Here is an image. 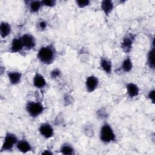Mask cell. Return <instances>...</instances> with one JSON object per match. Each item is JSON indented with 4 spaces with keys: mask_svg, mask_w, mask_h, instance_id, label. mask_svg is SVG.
I'll list each match as a JSON object with an SVG mask.
<instances>
[{
    "mask_svg": "<svg viewBox=\"0 0 155 155\" xmlns=\"http://www.w3.org/2000/svg\"><path fill=\"white\" fill-rule=\"evenodd\" d=\"M57 56V51L53 44H49L42 45L36 53V58L44 65L52 64Z\"/></svg>",
    "mask_w": 155,
    "mask_h": 155,
    "instance_id": "obj_1",
    "label": "cell"
},
{
    "mask_svg": "<svg viewBox=\"0 0 155 155\" xmlns=\"http://www.w3.org/2000/svg\"><path fill=\"white\" fill-rule=\"evenodd\" d=\"M99 138L102 143L106 145L114 143L117 140V136L113 127L107 120L102 122L100 127Z\"/></svg>",
    "mask_w": 155,
    "mask_h": 155,
    "instance_id": "obj_2",
    "label": "cell"
},
{
    "mask_svg": "<svg viewBox=\"0 0 155 155\" xmlns=\"http://www.w3.org/2000/svg\"><path fill=\"white\" fill-rule=\"evenodd\" d=\"M19 140L16 134L13 132L7 131L4 136L0 152H10L16 148V145Z\"/></svg>",
    "mask_w": 155,
    "mask_h": 155,
    "instance_id": "obj_3",
    "label": "cell"
},
{
    "mask_svg": "<svg viewBox=\"0 0 155 155\" xmlns=\"http://www.w3.org/2000/svg\"><path fill=\"white\" fill-rule=\"evenodd\" d=\"M25 110L28 116L35 119L43 114L45 111V106L42 102L30 101L26 103Z\"/></svg>",
    "mask_w": 155,
    "mask_h": 155,
    "instance_id": "obj_4",
    "label": "cell"
},
{
    "mask_svg": "<svg viewBox=\"0 0 155 155\" xmlns=\"http://www.w3.org/2000/svg\"><path fill=\"white\" fill-rule=\"evenodd\" d=\"M136 36L137 35L136 33L129 31L126 33L121 39L120 48L126 55L130 54L132 51L136 39Z\"/></svg>",
    "mask_w": 155,
    "mask_h": 155,
    "instance_id": "obj_5",
    "label": "cell"
},
{
    "mask_svg": "<svg viewBox=\"0 0 155 155\" xmlns=\"http://www.w3.org/2000/svg\"><path fill=\"white\" fill-rule=\"evenodd\" d=\"M38 132L39 134L45 139H50L54 136V129L53 125L48 122H44L39 125Z\"/></svg>",
    "mask_w": 155,
    "mask_h": 155,
    "instance_id": "obj_6",
    "label": "cell"
},
{
    "mask_svg": "<svg viewBox=\"0 0 155 155\" xmlns=\"http://www.w3.org/2000/svg\"><path fill=\"white\" fill-rule=\"evenodd\" d=\"M100 81L97 76L94 74H90L86 77L85 80V90L88 93L94 92L99 87Z\"/></svg>",
    "mask_w": 155,
    "mask_h": 155,
    "instance_id": "obj_7",
    "label": "cell"
},
{
    "mask_svg": "<svg viewBox=\"0 0 155 155\" xmlns=\"http://www.w3.org/2000/svg\"><path fill=\"white\" fill-rule=\"evenodd\" d=\"M20 36L22 39L24 49H26L27 50H31L36 47V39L32 34L26 33H24Z\"/></svg>",
    "mask_w": 155,
    "mask_h": 155,
    "instance_id": "obj_8",
    "label": "cell"
},
{
    "mask_svg": "<svg viewBox=\"0 0 155 155\" xmlns=\"http://www.w3.org/2000/svg\"><path fill=\"white\" fill-rule=\"evenodd\" d=\"M32 84L38 90H43L48 85L44 76L39 71H36L32 78Z\"/></svg>",
    "mask_w": 155,
    "mask_h": 155,
    "instance_id": "obj_9",
    "label": "cell"
},
{
    "mask_svg": "<svg viewBox=\"0 0 155 155\" xmlns=\"http://www.w3.org/2000/svg\"><path fill=\"white\" fill-rule=\"evenodd\" d=\"M24 49L21 36H16L12 39L8 50L9 52L13 54L19 53Z\"/></svg>",
    "mask_w": 155,
    "mask_h": 155,
    "instance_id": "obj_10",
    "label": "cell"
},
{
    "mask_svg": "<svg viewBox=\"0 0 155 155\" xmlns=\"http://www.w3.org/2000/svg\"><path fill=\"white\" fill-rule=\"evenodd\" d=\"M127 95L130 99H134L137 97L140 93V88L139 85L133 82H128L125 85Z\"/></svg>",
    "mask_w": 155,
    "mask_h": 155,
    "instance_id": "obj_11",
    "label": "cell"
},
{
    "mask_svg": "<svg viewBox=\"0 0 155 155\" xmlns=\"http://www.w3.org/2000/svg\"><path fill=\"white\" fill-rule=\"evenodd\" d=\"M99 67L101 70L107 75H110L113 71V62L107 56H102L99 59Z\"/></svg>",
    "mask_w": 155,
    "mask_h": 155,
    "instance_id": "obj_12",
    "label": "cell"
},
{
    "mask_svg": "<svg viewBox=\"0 0 155 155\" xmlns=\"http://www.w3.org/2000/svg\"><path fill=\"white\" fill-rule=\"evenodd\" d=\"M6 75L10 84L14 86L20 84L22 79V73L18 70L7 71Z\"/></svg>",
    "mask_w": 155,
    "mask_h": 155,
    "instance_id": "obj_13",
    "label": "cell"
},
{
    "mask_svg": "<svg viewBox=\"0 0 155 155\" xmlns=\"http://www.w3.org/2000/svg\"><path fill=\"white\" fill-rule=\"evenodd\" d=\"M19 152L22 154H27L33 150V147L30 142L25 139H19L15 148Z\"/></svg>",
    "mask_w": 155,
    "mask_h": 155,
    "instance_id": "obj_14",
    "label": "cell"
},
{
    "mask_svg": "<svg viewBox=\"0 0 155 155\" xmlns=\"http://www.w3.org/2000/svg\"><path fill=\"white\" fill-rule=\"evenodd\" d=\"M146 64L148 68L154 71L155 70V63H154V38L152 39L151 45L150 46L146 57Z\"/></svg>",
    "mask_w": 155,
    "mask_h": 155,
    "instance_id": "obj_15",
    "label": "cell"
},
{
    "mask_svg": "<svg viewBox=\"0 0 155 155\" xmlns=\"http://www.w3.org/2000/svg\"><path fill=\"white\" fill-rule=\"evenodd\" d=\"M134 67L133 59L130 54L126 55L121 62L119 69L123 73H128L132 71Z\"/></svg>",
    "mask_w": 155,
    "mask_h": 155,
    "instance_id": "obj_16",
    "label": "cell"
},
{
    "mask_svg": "<svg viewBox=\"0 0 155 155\" xmlns=\"http://www.w3.org/2000/svg\"><path fill=\"white\" fill-rule=\"evenodd\" d=\"M115 5L113 1L111 0H103L101 2L100 8L104 15L108 17L113 12Z\"/></svg>",
    "mask_w": 155,
    "mask_h": 155,
    "instance_id": "obj_17",
    "label": "cell"
},
{
    "mask_svg": "<svg viewBox=\"0 0 155 155\" xmlns=\"http://www.w3.org/2000/svg\"><path fill=\"white\" fill-rule=\"evenodd\" d=\"M12 27L11 24L5 21H2L0 24V36L2 39L7 38L12 33Z\"/></svg>",
    "mask_w": 155,
    "mask_h": 155,
    "instance_id": "obj_18",
    "label": "cell"
},
{
    "mask_svg": "<svg viewBox=\"0 0 155 155\" xmlns=\"http://www.w3.org/2000/svg\"><path fill=\"white\" fill-rule=\"evenodd\" d=\"M59 153L63 155H73L76 154V150L72 144L69 142L63 143L59 148Z\"/></svg>",
    "mask_w": 155,
    "mask_h": 155,
    "instance_id": "obj_19",
    "label": "cell"
},
{
    "mask_svg": "<svg viewBox=\"0 0 155 155\" xmlns=\"http://www.w3.org/2000/svg\"><path fill=\"white\" fill-rule=\"evenodd\" d=\"M27 6L28 11L32 14L38 13L43 7L41 1H29Z\"/></svg>",
    "mask_w": 155,
    "mask_h": 155,
    "instance_id": "obj_20",
    "label": "cell"
},
{
    "mask_svg": "<svg viewBox=\"0 0 155 155\" xmlns=\"http://www.w3.org/2000/svg\"><path fill=\"white\" fill-rule=\"evenodd\" d=\"M82 131L86 137H93L95 134L94 125L90 122H87L83 127Z\"/></svg>",
    "mask_w": 155,
    "mask_h": 155,
    "instance_id": "obj_21",
    "label": "cell"
},
{
    "mask_svg": "<svg viewBox=\"0 0 155 155\" xmlns=\"http://www.w3.org/2000/svg\"><path fill=\"white\" fill-rule=\"evenodd\" d=\"M96 118L102 122L106 121L109 117V113L106 108L100 107L99 108L95 113Z\"/></svg>",
    "mask_w": 155,
    "mask_h": 155,
    "instance_id": "obj_22",
    "label": "cell"
},
{
    "mask_svg": "<svg viewBox=\"0 0 155 155\" xmlns=\"http://www.w3.org/2000/svg\"><path fill=\"white\" fill-rule=\"evenodd\" d=\"M91 1L90 0H76L75 4L78 8L84 9L91 5Z\"/></svg>",
    "mask_w": 155,
    "mask_h": 155,
    "instance_id": "obj_23",
    "label": "cell"
},
{
    "mask_svg": "<svg viewBox=\"0 0 155 155\" xmlns=\"http://www.w3.org/2000/svg\"><path fill=\"white\" fill-rule=\"evenodd\" d=\"M62 76V71L59 68H55L50 72V77L52 79H58Z\"/></svg>",
    "mask_w": 155,
    "mask_h": 155,
    "instance_id": "obj_24",
    "label": "cell"
},
{
    "mask_svg": "<svg viewBox=\"0 0 155 155\" xmlns=\"http://www.w3.org/2000/svg\"><path fill=\"white\" fill-rule=\"evenodd\" d=\"M36 27L38 30L43 31L47 30L48 27V23L44 19H40L36 23Z\"/></svg>",
    "mask_w": 155,
    "mask_h": 155,
    "instance_id": "obj_25",
    "label": "cell"
},
{
    "mask_svg": "<svg viewBox=\"0 0 155 155\" xmlns=\"http://www.w3.org/2000/svg\"><path fill=\"white\" fill-rule=\"evenodd\" d=\"M43 7L53 8L57 4V1L55 0H42L41 1Z\"/></svg>",
    "mask_w": 155,
    "mask_h": 155,
    "instance_id": "obj_26",
    "label": "cell"
},
{
    "mask_svg": "<svg viewBox=\"0 0 155 155\" xmlns=\"http://www.w3.org/2000/svg\"><path fill=\"white\" fill-rule=\"evenodd\" d=\"M73 97L70 94H65L63 96V102L64 105L68 106L73 104Z\"/></svg>",
    "mask_w": 155,
    "mask_h": 155,
    "instance_id": "obj_27",
    "label": "cell"
},
{
    "mask_svg": "<svg viewBox=\"0 0 155 155\" xmlns=\"http://www.w3.org/2000/svg\"><path fill=\"white\" fill-rule=\"evenodd\" d=\"M147 99L152 104H154L155 103V90L154 88L150 89L147 94Z\"/></svg>",
    "mask_w": 155,
    "mask_h": 155,
    "instance_id": "obj_28",
    "label": "cell"
},
{
    "mask_svg": "<svg viewBox=\"0 0 155 155\" xmlns=\"http://www.w3.org/2000/svg\"><path fill=\"white\" fill-rule=\"evenodd\" d=\"M54 153L50 148H45L42 150L41 152V154L42 155H53Z\"/></svg>",
    "mask_w": 155,
    "mask_h": 155,
    "instance_id": "obj_29",
    "label": "cell"
}]
</instances>
